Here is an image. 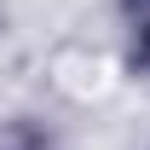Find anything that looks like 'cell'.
I'll list each match as a JSON object with an SVG mask.
<instances>
[{"mask_svg":"<svg viewBox=\"0 0 150 150\" xmlns=\"http://www.w3.org/2000/svg\"><path fill=\"white\" fill-rule=\"evenodd\" d=\"M144 58H150V29H144Z\"/></svg>","mask_w":150,"mask_h":150,"instance_id":"6da1fadb","label":"cell"}]
</instances>
